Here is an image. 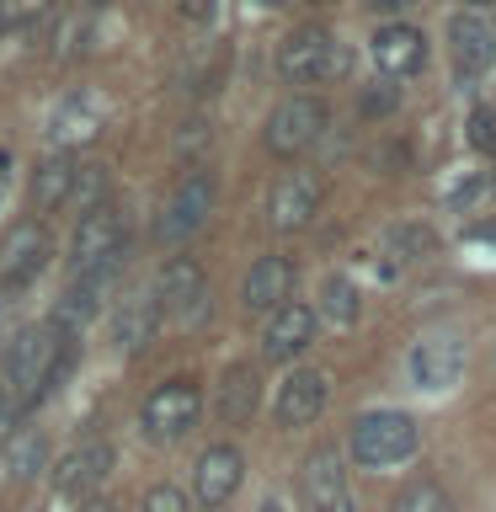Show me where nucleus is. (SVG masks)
Masks as SVG:
<instances>
[{
  "label": "nucleus",
  "mask_w": 496,
  "mask_h": 512,
  "mask_svg": "<svg viewBox=\"0 0 496 512\" xmlns=\"http://www.w3.org/2000/svg\"><path fill=\"white\" fill-rule=\"evenodd\" d=\"M70 363H75V342L48 320V326H27L16 336V347L6 358V379L16 384V400H22V406H43V400L59 390V379L70 374Z\"/></svg>",
  "instance_id": "f257e3e1"
},
{
  "label": "nucleus",
  "mask_w": 496,
  "mask_h": 512,
  "mask_svg": "<svg viewBox=\"0 0 496 512\" xmlns=\"http://www.w3.org/2000/svg\"><path fill=\"white\" fill-rule=\"evenodd\" d=\"M422 443V432L406 411H363L352 422V459L363 470H390V464H406Z\"/></svg>",
  "instance_id": "f03ea898"
},
{
  "label": "nucleus",
  "mask_w": 496,
  "mask_h": 512,
  "mask_svg": "<svg viewBox=\"0 0 496 512\" xmlns=\"http://www.w3.org/2000/svg\"><path fill=\"white\" fill-rule=\"evenodd\" d=\"M464 358H470V342H464V331H454V326H432V331H422L411 342V352H406V374H411V384L416 390H448V384H459V374H464Z\"/></svg>",
  "instance_id": "7ed1b4c3"
},
{
  "label": "nucleus",
  "mask_w": 496,
  "mask_h": 512,
  "mask_svg": "<svg viewBox=\"0 0 496 512\" xmlns=\"http://www.w3.org/2000/svg\"><path fill=\"white\" fill-rule=\"evenodd\" d=\"M342 43L331 38L326 27H294L288 38L278 43V75L288 86H315V80H331L342 75Z\"/></svg>",
  "instance_id": "20e7f679"
},
{
  "label": "nucleus",
  "mask_w": 496,
  "mask_h": 512,
  "mask_svg": "<svg viewBox=\"0 0 496 512\" xmlns=\"http://www.w3.org/2000/svg\"><path fill=\"white\" fill-rule=\"evenodd\" d=\"M214 198H219V182H214V171H203V166H192L176 176V187L166 192V203H160V219H155V230L160 240H187V235H198L208 214H214Z\"/></svg>",
  "instance_id": "39448f33"
},
{
  "label": "nucleus",
  "mask_w": 496,
  "mask_h": 512,
  "mask_svg": "<svg viewBox=\"0 0 496 512\" xmlns=\"http://www.w3.org/2000/svg\"><path fill=\"white\" fill-rule=\"evenodd\" d=\"M198 416H203V390L198 384L192 379H166V384L150 390V400H144L139 427H144V438L171 443V438H182V432L198 427Z\"/></svg>",
  "instance_id": "423d86ee"
},
{
  "label": "nucleus",
  "mask_w": 496,
  "mask_h": 512,
  "mask_svg": "<svg viewBox=\"0 0 496 512\" xmlns=\"http://www.w3.org/2000/svg\"><path fill=\"white\" fill-rule=\"evenodd\" d=\"M123 214L112 203H91L86 214L75 219V235H70V267H75V278L80 272H91V267H102V262H118L123 256Z\"/></svg>",
  "instance_id": "0eeeda50"
},
{
  "label": "nucleus",
  "mask_w": 496,
  "mask_h": 512,
  "mask_svg": "<svg viewBox=\"0 0 496 512\" xmlns=\"http://www.w3.org/2000/svg\"><path fill=\"white\" fill-rule=\"evenodd\" d=\"M320 134H326V102H320V96H288V102L272 107L262 139H267L272 155L294 160V155L310 150Z\"/></svg>",
  "instance_id": "6e6552de"
},
{
  "label": "nucleus",
  "mask_w": 496,
  "mask_h": 512,
  "mask_svg": "<svg viewBox=\"0 0 496 512\" xmlns=\"http://www.w3.org/2000/svg\"><path fill=\"white\" fill-rule=\"evenodd\" d=\"M320 192H326V182H320L315 171H283L267 192V224L278 235L304 230V224L315 219V208H320Z\"/></svg>",
  "instance_id": "1a4fd4ad"
},
{
  "label": "nucleus",
  "mask_w": 496,
  "mask_h": 512,
  "mask_svg": "<svg viewBox=\"0 0 496 512\" xmlns=\"http://www.w3.org/2000/svg\"><path fill=\"white\" fill-rule=\"evenodd\" d=\"M102 123H107V102L96 91H70V96H59V107L48 112V144L64 155H75L80 144H91L96 134H102Z\"/></svg>",
  "instance_id": "9d476101"
},
{
  "label": "nucleus",
  "mask_w": 496,
  "mask_h": 512,
  "mask_svg": "<svg viewBox=\"0 0 496 512\" xmlns=\"http://www.w3.org/2000/svg\"><path fill=\"white\" fill-rule=\"evenodd\" d=\"M240 480H246V454H240L235 443H214L198 454V470H192V496H198V507L219 512L230 507V496L240 491Z\"/></svg>",
  "instance_id": "9b49d317"
},
{
  "label": "nucleus",
  "mask_w": 496,
  "mask_h": 512,
  "mask_svg": "<svg viewBox=\"0 0 496 512\" xmlns=\"http://www.w3.org/2000/svg\"><path fill=\"white\" fill-rule=\"evenodd\" d=\"M155 304H160V315H171V320H198L208 310L203 267L192 262V256H171V262L160 267V278H155Z\"/></svg>",
  "instance_id": "f8f14e48"
},
{
  "label": "nucleus",
  "mask_w": 496,
  "mask_h": 512,
  "mask_svg": "<svg viewBox=\"0 0 496 512\" xmlns=\"http://www.w3.org/2000/svg\"><path fill=\"white\" fill-rule=\"evenodd\" d=\"M299 496L310 512H347L352 507V486H347V464L336 448H315L299 470Z\"/></svg>",
  "instance_id": "ddd939ff"
},
{
  "label": "nucleus",
  "mask_w": 496,
  "mask_h": 512,
  "mask_svg": "<svg viewBox=\"0 0 496 512\" xmlns=\"http://www.w3.org/2000/svg\"><path fill=\"white\" fill-rule=\"evenodd\" d=\"M112 475V443H75L70 454L54 464V491L70 496V502H91L102 491V480Z\"/></svg>",
  "instance_id": "4468645a"
},
{
  "label": "nucleus",
  "mask_w": 496,
  "mask_h": 512,
  "mask_svg": "<svg viewBox=\"0 0 496 512\" xmlns=\"http://www.w3.org/2000/svg\"><path fill=\"white\" fill-rule=\"evenodd\" d=\"M448 48H454L459 80H475L496 64V27L475 11H459L454 22H448Z\"/></svg>",
  "instance_id": "2eb2a0df"
},
{
  "label": "nucleus",
  "mask_w": 496,
  "mask_h": 512,
  "mask_svg": "<svg viewBox=\"0 0 496 512\" xmlns=\"http://www.w3.org/2000/svg\"><path fill=\"white\" fill-rule=\"evenodd\" d=\"M368 54H374L379 75L406 80V75H422V64H427V38H422L416 27H406V22H384V27L374 32V43H368Z\"/></svg>",
  "instance_id": "dca6fc26"
},
{
  "label": "nucleus",
  "mask_w": 496,
  "mask_h": 512,
  "mask_svg": "<svg viewBox=\"0 0 496 512\" xmlns=\"http://www.w3.org/2000/svg\"><path fill=\"white\" fill-rule=\"evenodd\" d=\"M315 310L310 304H294L288 299L283 310H272L267 315V331H262V358H272V363H294L304 347L315 342Z\"/></svg>",
  "instance_id": "f3484780"
},
{
  "label": "nucleus",
  "mask_w": 496,
  "mask_h": 512,
  "mask_svg": "<svg viewBox=\"0 0 496 512\" xmlns=\"http://www.w3.org/2000/svg\"><path fill=\"white\" fill-rule=\"evenodd\" d=\"M48 262V235L38 219L16 224V230L6 235V246H0V288H22L43 272Z\"/></svg>",
  "instance_id": "a211bd4d"
},
{
  "label": "nucleus",
  "mask_w": 496,
  "mask_h": 512,
  "mask_svg": "<svg viewBox=\"0 0 496 512\" xmlns=\"http://www.w3.org/2000/svg\"><path fill=\"white\" fill-rule=\"evenodd\" d=\"M288 294H294V262L288 256H256L246 272V288H240V304L251 315H272L288 304Z\"/></svg>",
  "instance_id": "6ab92c4d"
},
{
  "label": "nucleus",
  "mask_w": 496,
  "mask_h": 512,
  "mask_svg": "<svg viewBox=\"0 0 496 512\" xmlns=\"http://www.w3.org/2000/svg\"><path fill=\"white\" fill-rule=\"evenodd\" d=\"M160 304H155V288H128V294L118 299V315H112V342H118V352H139L155 342L160 331Z\"/></svg>",
  "instance_id": "aec40b11"
},
{
  "label": "nucleus",
  "mask_w": 496,
  "mask_h": 512,
  "mask_svg": "<svg viewBox=\"0 0 496 512\" xmlns=\"http://www.w3.org/2000/svg\"><path fill=\"white\" fill-rule=\"evenodd\" d=\"M283 427H310L320 411H326V374L320 368H294L283 384H278V400H272Z\"/></svg>",
  "instance_id": "412c9836"
},
{
  "label": "nucleus",
  "mask_w": 496,
  "mask_h": 512,
  "mask_svg": "<svg viewBox=\"0 0 496 512\" xmlns=\"http://www.w3.org/2000/svg\"><path fill=\"white\" fill-rule=\"evenodd\" d=\"M256 406H262V374L251 363H230L219 379V395H214V416L224 427H246Z\"/></svg>",
  "instance_id": "4be33fe9"
},
{
  "label": "nucleus",
  "mask_w": 496,
  "mask_h": 512,
  "mask_svg": "<svg viewBox=\"0 0 496 512\" xmlns=\"http://www.w3.org/2000/svg\"><path fill=\"white\" fill-rule=\"evenodd\" d=\"M118 262H123V256H118ZM118 262H102V267L80 272V278L70 283V294L59 299L54 326H86L91 315H102V294H107V283H112V272H118Z\"/></svg>",
  "instance_id": "5701e85b"
},
{
  "label": "nucleus",
  "mask_w": 496,
  "mask_h": 512,
  "mask_svg": "<svg viewBox=\"0 0 496 512\" xmlns=\"http://www.w3.org/2000/svg\"><path fill=\"white\" fill-rule=\"evenodd\" d=\"M75 176H80L75 155L48 150L38 160V171H32V208H38V214H54L59 203H70L75 198Z\"/></svg>",
  "instance_id": "b1692460"
},
{
  "label": "nucleus",
  "mask_w": 496,
  "mask_h": 512,
  "mask_svg": "<svg viewBox=\"0 0 496 512\" xmlns=\"http://www.w3.org/2000/svg\"><path fill=\"white\" fill-rule=\"evenodd\" d=\"M358 310H363V299H358V283L352 278H326L320 283V310H315V320H331V326H352L358 320Z\"/></svg>",
  "instance_id": "393cba45"
},
{
  "label": "nucleus",
  "mask_w": 496,
  "mask_h": 512,
  "mask_svg": "<svg viewBox=\"0 0 496 512\" xmlns=\"http://www.w3.org/2000/svg\"><path fill=\"white\" fill-rule=\"evenodd\" d=\"M390 512H459V507L438 480H411V486L390 502Z\"/></svg>",
  "instance_id": "a878e982"
},
{
  "label": "nucleus",
  "mask_w": 496,
  "mask_h": 512,
  "mask_svg": "<svg viewBox=\"0 0 496 512\" xmlns=\"http://www.w3.org/2000/svg\"><path fill=\"white\" fill-rule=\"evenodd\" d=\"M384 251H390L395 262H416V256L432 251V230H422V224H400V230L384 235Z\"/></svg>",
  "instance_id": "bb28decb"
},
{
  "label": "nucleus",
  "mask_w": 496,
  "mask_h": 512,
  "mask_svg": "<svg viewBox=\"0 0 496 512\" xmlns=\"http://www.w3.org/2000/svg\"><path fill=\"white\" fill-rule=\"evenodd\" d=\"M43 470V438L38 432H22L11 443V475H38Z\"/></svg>",
  "instance_id": "cd10ccee"
},
{
  "label": "nucleus",
  "mask_w": 496,
  "mask_h": 512,
  "mask_svg": "<svg viewBox=\"0 0 496 512\" xmlns=\"http://www.w3.org/2000/svg\"><path fill=\"white\" fill-rule=\"evenodd\" d=\"M470 144L480 155H496V112L491 107H475L470 112Z\"/></svg>",
  "instance_id": "c85d7f7f"
},
{
  "label": "nucleus",
  "mask_w": 496,
  "mask_h": 512,
  "mask_svg": "<svg viewBox=\"0 0 496 512\" xmlns=\"http://www.w3.org/2000/svg\"><path fill=\"white\" fill-rule=\"evenodd\" d=\"M144 512H187V491H176V486H155L150 496H144Z\"/></svg>",
  "instance_id": "c756f323"
},
{
  "label": "nucleus",
  "mask_w": 496,
  "mask_h": 512,
  "mask_svg": "<svg viewBox=\"0 0 496 512\" xmlns=\"http://www.w3.org/2000/svg\"><path fill=\"white\" fill-rule=\"evenodd\" d=\"M203 139H208V123L192 118V123H182V134H176V150H198Z\"/></svg>",
  "instance_id": "7c9ffc66"
},
{
  "label": "nucleus",
  "mask_w": 496,
  "mask_h": 512,
  "mask_svg": "<svg viewBox=\"0 0 496 512\" xmlns=\"http://www.w3.org/2000/svg\"><path fill=\"white\" fill-rule=\"evenodd\" d=\"M214 6H219V0H176V11H182L187 22H208V16H214Z\"/></svg>",
  "instance_id": "2f4dec72"
},
{
  "label": "nucleus",
  "mask_w": 496,
  "mask_h": 512,
  "mask_svg": "<svg viewBox=\"0 0 496 512\" xmlns=\"http://www.w3.org/2000/svg\"><path fill=\"white\" fill-rule=\"evenodd\" d=\"M390 107H395V91L390 86H379V91L363 96V112H390Z\"/></svg>",
  "instance_id": "473e14b6"
},
{
  "label": "nucleus",
  "mask_w": 496,
  "mask_h": 512,
  "mask_svg": "<svg viewBox=\"0 0 496 512\" xmlns=\"http://www.w3.org/2000/svg\"><path fill=\"white\" fill-rule=\"evenodd\" d=\"M374 11H406V6H416V0H368Z\"/></svg>",
  "instance_id": "72a5a7b5"
},
{
  "label": "nucleus",
  "mask_w": 496,
  "mask_h": 512,
  "mask_svg": "<svg viewBox=\"0 0 496 512\" xmlns=\"http://www.w3.org/2000/svg\"><path fill=\"white\" fill-rule=\"evenodd\" d=\"M80 512H112V502H107V496H102V502H96V496H91V502L80 507Z\"/></svg>",
  "instance_id": "f704fd0d"
},
{
  "label": "nucleus",
  "mask_w": 496,
  "mask_h": 512,
  "mask_svg": "<svg viewBox=\"0 0 496 512\" xmlns=\"http://www.w3.org/2000/svg\"><path fill=\"white\" fill-rule=\"evenodd\" d=\"M11 27V0H0V32Z\"/></svg>",
  "instance_id": "c9c22d12"
},
{
  "label": "nucleus",
  "mask_w": 496,
  "mask_h": 512,
  "mask_svg": "<svg viewBox=\"0 0 496 512\" xmlns=\"http://www.w3.org/2000/svg\"><path fill=\"white\" fill-rule=\"evenodd\" d=\"M251 6H283V0H251Z\"/></svg>",
  "instance_id": "e433bc0d"
},
{
  "label": "nucleus",
  "mask_w": 496,
  "mask_h": 512,
  "mask_svg": "<svg viewBox=\"0 0 496 512\" xmlns=\"http://www.w3.org/2000/svg\"><path fill=\"white\" fill-rule=\"evenodd\" d=\"M0 422H6V395H0Z\"/></svg>",
  "instance_id": "4c0bfd02"
}]
</instances>
